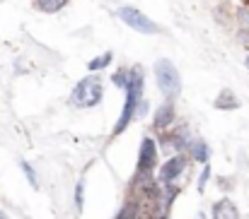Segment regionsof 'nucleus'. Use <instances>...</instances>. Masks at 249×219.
<instances>
[{
    "label": "nucleus",
    "instance_id": "f257e3e1",
    "mask_svg": "<svg viewBox=\"0 0 249 219\" xmlns=\"http://www.w3.org/2000/svg\"><path fill=\"white\" fill-rule=\"evenodd\" d=\"M143 87H145V73H143V68L141 65L128 68V84L124 89L126 92V101H124V109H121V116L116 121V128H114L111 138H119L131 125V121L138 116V104L143 99Z\"/></svg>",
    "mask_w": 249,
    "mask_h": 219
},
{
    "label": "nucleus",
    "instance_id": "f03ea898",
    "mask_svg": "<svg viewBox=\"0 0 249 219\" xmlns=\"http://www.w3.org/2000/svg\"><path fill=\"white\" fill-rule=\"evenodd\" d=\"M102 99H104V84H102V77L99 75H87V77H83L73 87V92H71V104L78 106V109H92Z\"/></svg>",
    "mask_w": 249,
    "mask_h": 219
},
{
    "label": "nucleus",
    "instance_id": "7ed1b4c3",
    "mask_svg": "<svg viewBox=\"0 0 249 219\" xmlns=\"http://www.w3.org/2000/svg\"><path fill=\"white\" fill-rule=\"evenodd\" d=\"M155 82H158V89L162 92L167 101L177 99L181 92V75L177 70V65L167 58H160L155 63Z\"/></svg>",
    "mask_w": 249,
    "mask_h": 219
},
{
    "label": "nucleus",
    "instance_id": "20e7f679",
    "mask_svg": "<svg viewBox=\"0 0 249 219\" xmlns=\"http://www.w3.org/2000/svg\"><path fill=\"white\" fill-rule=\"evenodd\" d=\"M119 19H121L126 27H131V29H136V31H141V34H158V31H160V27H158L148 15H143L138 7H131V5L119 7Z\"/></svg>",
    "mask_w": 249,
    "mask_h": 219
},
{
    "label": "nucleus",
    "instance_id": "39448f33",
    "mask_svg": "<svg viewBox=\"0 0 249 219\" xmlns=\"http://www.w3.org/2000/svg\"><path fill=\"white\" fill-rule=\"evenodd\" d=\"M155 166H158V145L153 138H143L141 152H138V164H136V181L150 178Z\"/></svg>",
    "mask_w": 249,
    "mask_h": 219
},
{
    "label": "nucleus",
    "instance_id": "423d86ee",
    "mask_svg": "<svg viewBox=\"0 0 249 219\" xmlns=\"http://www.w3.org/2000/svg\"><path fill=\"white\" fill-rule=\"evenodd\" d=\"M186 156L179 152V154H174V156H169L165 164H162V169H160V183L167 186V183H174L181 173H184V169H186Z\"/></svg>",
    "mask_w": 249,
    "mask_h": 219
},
{
    "label": "nucleus",
    "instance_id": "0eeeda50",
    "mask_svg": "<svg viewBox=\"0 0 249 219\" xmlns=\"http://www.w3.org/2000/svg\"><path fill=\"white\" fill-rule=\"evenodd\" d=\"M174 123V104L172 101H165L158 111H155V116H153V128L155 130H165Z\"/></svg>",
    "mask_w": 249,
    "mask_h": 219
},
{
    "label": "nucleus",
    "instance_id": "6e6552de",
    "mask_svg": "<svg viewBox=\"0 0 249 219\" xmlns=\"http://www.w3.org/2000/svg\"><path fill=\"white\" fill-rule=\"evenodd\" d=\"M189 142H191V138H189V128L186 125H179L174 133H169L165 140V147L169 149H174V152H184L186 147H189Z\"/></svg>",
    "mask_w": 249,
    "mask_h": 219
},
{
    "label": "nucleus",
    "instance_id": "1a4fd4ad",
    "mask_svg": "<svg viewBox=\"0 0 249 219\" xmlns=\"http://www.w3.org/2000/svg\"><path fill=\"white\" fill-rule=\"evenodd\" d=\"M213 219H240V210H237V205L230 200V198H223V200H218L215 205H213Z\"/></svg>",
    "mask_w": 249,
    "mask_h": 219
},
{
    "label": "nucleus",
    "instance_id": "9d476101",
    "mask_svg": "<svg viewBox=\"0 0 249 219\" xmlns=\"http://www.w3.org/2000/svg\"><path fill=\"white\" fill-rule=\"evenodd\" d=\"M215 109H220V111H235V109H240L237 94L232 89H223L218 94V99H215Z\"/></svg>",
    "mask_w": 249,
    "mask_h": 219
},
{
    "label": "nucleus",
    "instance_id": "9b49d317",
    "mask_svg": "<svg viewBox=\"0 0 249 219\" xmlns=\"http://www.w3.org/2000/svg\"><path fill=\"white\" fill-rule=\"evenodd\" d=\"M68 2H71V0H34L32 5H34V10H39V12H44V15H56V12H61Z\"/></svg>",
    "mask_w": 249,
    "mask_h": 219
},
{
    "label": "nucleus",
    "instance_id": "f8f14e48",
    "mask_svg": "<svg viewBox=\"0 0 249 219\" xmlns=\"http://www.w3.org/2000/svg\"><path fill=\"white\" fill-rule=\"evenodd\" d=\"M189 156H194L196 161H206L208 159V154H211V149H208V145L201 140V138H196V140H191L189 142Z\"/></svg>",
    "mask_w": 249,
    "mask_h": 219
},
{
    "label": "nucleus",
    "instance_id": "ddd939ff",
    "mask_svg": "<svg viewBox=\"0 0 249 219\" xmlns=\"http://www.w3.org/2000/svg\"><path fill=\"white\" fill-rule=\"evenodd\" d=\"M111 61H114V53H111V51H107V53H102V56L92 58V61L87 63V68H89V73H97V70H104Z\"/></svg>",
    "mask_w": 249,
    "mask_h": 219
},
{
    "label": "nucleus",
    "instance_id": "4468645a",
    "mask_svg": "<svg viewBox=\"0 0 249 219\" xmlns=\"http://www.w3.org/2000/svg\"><path fill=\"white\" fill-rule=\"evenodd\" d=\"M19 166H22V171H24L29 186H32V188H39V178H36V171L32 169V164H29V161H19Z\"/></svg>",
    "mask_w": 249,
    "mask_h": 219
},
{
    "label": "nucleus",
    "instance_id": "2eb2a0df",
    "mask_svg": "<svg viewBox=\"0 0 249 219\" xmlns=\"http://www.w3.org/2000/svg\"><path fill=\"white\" fill-rule=\"evenodd\" d=\"M111 82H114L119 89H126V84H128V68H119L116 73L111 75Z\"/></svg>",
    "mask_w": 249,
    "mask_h": 219
},
{
    "label": "nucleus",
    "instance_id": "dca6fc26",
    "mask_svg": "<svg viewBox=\"0 0 249 219\" xmlns=\"http://www.w3.org/2000/svg\"><path fill=\"white\" fill-rule=\"evenodd\" d=\"M83 203H85V181H78V186H75V210L78 212L83 210Z\"/></svg>",
    "mask_w": 249,
    "mask_h": 219
},
{
    "label": "nucleus",
    "instance_id": "f3484780",
    "mask_svg": "<svg viewBox=\"0 0 249 219\" xmlns=\"http://www.w3.org/2000/svg\"><path fill=\"white\" fill-rule=\"evenodd\" d=\"M136 215H138V207H136V203H131V205H126V207L116 215V219H138Z\"/></svg>",
    "mask_w": 249,
    "mask_h": 219
},
{
    "label": "nucleus",
    "instance_id": "a211bd4d",
    "mask_svg": "<svg viewBox=\"0 0 249 219\" xmlns=\"http://www.w3.org/2000/svg\"><path fill=\"white\" fill-rule=\"evenodd\" d=\"M208 178H211V166L206 164V166H203V171H201V176H198V193H203V190H206Z\"/></svg>",
    "mask_w": 249,
    "mask_h": 219
},
{
    "label": "nucleus",
    "instance_id": "6ab92c4d",
    "mask_svg": "<svg viewBox=\"0 0 249 219\" xmlns=\"http://www.w3.org/2000/svg\"><path fill=\"white\" fill-rule=\"evenodd\" d=\"M237 19H240V24H242V27H249V10L245 7V5L237 10Z\"/></svg>",
    "mask_w": 249,
    "mask_h": 219
},
{
    "label": "nucleus",
    "instance_id": "aec40b11",
    "mask_svg": "<svg viewBox=\"0 0 249 219\" xmlns=\"http://www.w3.org/2000/svg\"><path fill=\"white\" fill-rule=\"evenodd\" d=\"M240 36H242V44H245V46H247V48H249V34H245V31H242Z\"/></svg>",
    "mask_w": 249,
    "mask_h": 219
},
{
    "label": "nucleus",
    "instance_id": "412c9836",
    "mask_svg": "<svg viewBox=\"0 0 249 219\" xmlns=\"http://www.w3.org/2000/svg\"><path fill=\"white\" fill-rule=\"evenodd\" d=\"M158 219H169V215H167V212H162V215H160Z\"/></svg>",
    "mask_w": 249,
    "mask_h": 219
},
{
    "label": "nucleus",
    "instance_id": "4be33fe9",
    "mask_svg": "<svg viewBox=\"0 0 249 219\" xmlns=\"http://www.w3.org/2000/svg\"><path fill=\"white\" fill-rule=\"evenodd\" d=\"M0 219H10V217H7V215H5V212H0Z\"/></svg>",
    "mask_w": 249,
    "mask_h": 219
},
{
    "label": "nucleus",
    "instance_id": "5701e85b",
    "mask_svg": "<svg viewBox=\"0 0 249 219\" xmlns=\"http://www.w3.org/2000/svg\"><path fill=\"white\" fill-rule=\"evenodd\" d=\"M247 65H249V58H247Z\"/></svg>",
    "mask_w": 249,
    "mask_h": 219
}]
</instances>
